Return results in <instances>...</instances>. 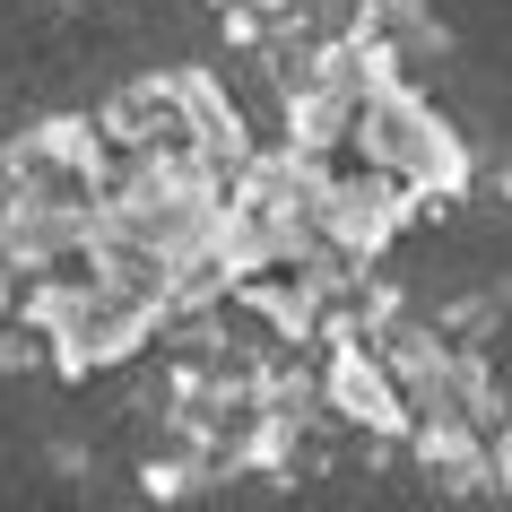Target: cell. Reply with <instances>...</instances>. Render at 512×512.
I'll return each mask as SVG.
<instances>
[{"label":"cell","mask_w":512,"mask_h":512,"mask_svg":"<svg viewBox=\"0 0 512 512\" xmlns=\"http://www.w3.org/2000/svg\"><path fill=\"white\" fill-rule=\"evenodd\" d=\"M356 157L374 165V174H391V183H408L417 200H469V174H478V165H469V139H460L408 79H391L374 105H365Z\"/></svg>","instance_id":"obj_1"},{"label":"cell","mask_w":512,"mask_h":512,"mask_svg":"<svg viewBox=\"0 0 512 512\" xmlns=\"http://www.w3.org/2000/svg\"><path fill=\"white\" fill-rule=\"evenodd\" d=\"M322 400H330V417H339L348 434H365V443H400V434H408L400 374H391L365 339H330V356H322Z\"/></svg>","instance_id":"obj_2"},{"label":"cell","mask_w":512,"mask_h":512,"mask_svg":"<svg viewBox=\"0 0 512 512\" xmlns=\"http://www.w3.org/2000/svg\"><path fill=\"white\" fill-rule=\"evenodd\" d=\"M96 243V209H70V200H27V191H0V270L18 278H53L61 261H87Z\"/></svg>","instance_id":"obj_3"},{"label":"cell","mask_w":512,"mask_h":512,"mask_svg":"<svg viewBox=\"0 0 512 512\" xmlns=\"http://www.w3.org/2000/svg\"><path fill=\"white\" fill-rule=\"evenodd\" d=\"M408 452L426 469L434 495H486L495 486V452H486V426H408Z\"/></svg>","instance_id":"obj_4"},{"label":"cell","mask_w":512,"mask_h":512,"mask_svg":"<svg viewBox=\"0 0 512 512\" xmlns=\"http://www.w3.org/2000/svg\"><path fill=\"white\" fill-rule=\"evenodd\" d=\"M0 322H9V270H0Z\"/></svg>","instance_id":"obj_5"}]
</instances>
